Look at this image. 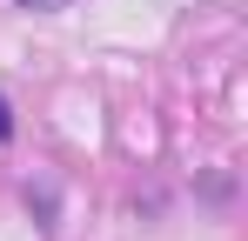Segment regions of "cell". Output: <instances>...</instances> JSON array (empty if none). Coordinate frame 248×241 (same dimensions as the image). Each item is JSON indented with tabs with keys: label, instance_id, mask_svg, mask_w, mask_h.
<instances>
[{
	"label": "cell",
	"instance_id": "7a4b0ae2",
	"mask_svg": "<svg viewBox=\"0 0 248 241\" xmlns=\"http://www.w3.org/2000/svg\"><path fill=\"white\" fill-rule=\"evenodd\" d=\"M20 7H54V0H20Z\"/></svg>",
	"mask_w": 248,
	"mask_h": 241
},
{
	"label": "cell",
	"instance_id": "6da1fadb",
	"mask_svg": "<svg viewBox=\"0 0 248 241\" xmlns=\"http://www.w3.org/2000/svg\"><path fill=\"white\" fill-rule=\"evenodd\" d=\"M14 141V114H7V101H0V148Z\"/></svg>",
	"mask_w": 248,
	"mask_h": 241
}]
</instances>
